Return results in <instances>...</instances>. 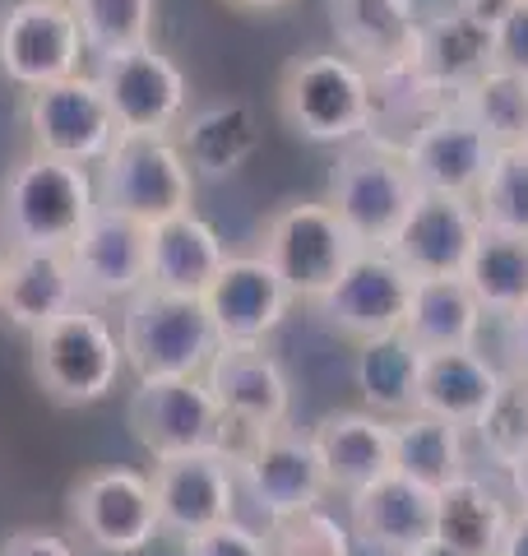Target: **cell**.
<instances>
[{
	"label": "cell",
	"mask_w": 528,
	"mask_h": 556,
	"mask_svg": "<svg viewBox=\"0 0 528 556\" xmlns=\"http://www.w3.org/2000/svg\"><path fill=\"white\" fill-rule=\"evenodd\" d=\"M176 149H181L186 167L196 172V181L237 177L260 149V116L251 102H241V98L204 102L200 112L181 116Z\"/></svg>",
	"instance_id": "24"
},
{
	"label": "cell",
	"mask_w": 528,
	"mask_h": 556,
	"mask_svg": "<svg viewBox=\"0 0 528 556\" xmlns=\"http://www.w3.org/2000/svg\"><path fill=\"white\" fill-rule=\"evenodd\" d=\"M130 431L153 459L196 455V450H223L227 417L200 376H167L139 380L130 394Z\"/></svg>",
	"instance_id": "10"
},
{
	"label": "cell",
	"mask_w": 528,
	"mask_h": 556,
	"mask_svg": "<svg viewBox=\"0 0 528 556\" xmlns=\"http://www.w3.org/2000/svg\"><path fill=\"white\" fill-rule=\"evenodd\" d=\"M394 473L431 486V492L464 478L468 473L464 427H454L436 413H422V408L394 417Z\"/></svg>",
	"instance_id": "32"
},
{
	"label": "cell",
	"mask_w": 528,
	"mask_h": 556,
	"mask_svg": "<svg viewBox=\"0 0 528 556\" xmlns=\"http://www.w3.org/2000/svg\"><path fill=\"white\" fill-rule=\"evenodd\" d=\"M79 24L70 0H20L0 20V70L20 89H42L79 75Z\"/></svg>",
	"instance_id": "14"
},
{
	"label": "cell",
	"mask_w": 528,
	"mask_h": 556,
	"mask_svg": "<svg viewBox=\"0 0 528 556\" xmlns=\"http://www.w3.org/2000/svg\"><path fill=\"white\" fill-rule=\"evenodd\" d=\"M5 255H10V251H5V241H0V278H5Z\"/></svg>",
	"instance_id": "48"
},
{
	"label": "cell",
	"mask_w": 528,
	"mask_h": 556,
	"mask_svg": "<svg viewBox=\"0 0 528 556\" xmlns=\"http://www.w3.org/2000/svg\"><path fill=\"white\" fill-rule=\"evenodd\" d=\"M505 371L478 348H445V353H427L422 362V386H417V408L436 413L454 427H478L482 413L496 399Z\"/></svg>",
	"instance_id": "25"
},
{
	"label": "cell",
	"mask_w": 528,
	"mask_h": 556,
	"mask_svg": "<svg viewBox=\"0 0 528 556\" xmlns=\"http://www.w3.org/2000/svg\"><path fill=\"white\" fill-rule=\"evenodd\" d=\"M357 251V237L343 228L329 200H297L269 214L255 255L269 260L297 302H320Z\"/></svg>",
	"instance_id": "6"
},
{
	"label": "cell",
	"mask_w": 528,
	"mask_h": 556,
	"mask_svg": "<svg viewBox=\"0 0 528 556\" xmlns=\"http://www.w3.org/2000/svg\"><path fill=\"white\" fill-rule=\"evenodd\" d=\"M487 311L473 298L464 274L450 278H417L413 283V306H408V339L422 353H445V348H478Z\"/></svg>",
	"instance_id": "31"
},
{
	"label": "cell",
	"mask_w": 528,
	"mask_h": 556,
	"mask_svg": "<svg viewBox=\"0 0 528 556\" xmlns=\"http://www.w3.org/2000/svg\"><path fill=\"white\" fill-rule=\"evenodd\" d=\"M473 431H478L487 459L505 468V473L528 455V376L524 371H505L496 399H491V408Z\"/></svg>",
	"instance_id": "37"
},
{
	"label": "cell",
	"mask_w": 528,
	"mask_h": 556,
	"mask_svg": "<svg viewBox=\"0 0 528 556\" xmlns=\"http://www.w3.org/2000/svg\"><path fill=\"white\" fill-rule=\"evenodd\" d=\"M223 5H232V10H241V14H269V10L292 5V0H223Z\"/></svg>",
	"instance_id": "45"
},
{
	"label": "cell",
	"mask_w": 528,
	"mask_h": 556,
	"mask_svg": "<svg viewBox=\"0 0 528 556\" xmlns=\"http://www.w3.org/2000/svg\"><path fill=\"white\" fill-rule=\"evenodd\" d=\"M380 79L339 51H306L278 75V116L311 144H348L376 121Z\"/></svg>",
	"instance_id": "2"
},
{
	"label": "cell",
	"mask_w": 528,
	"mask_h": 556,
	"mask_svg": "<svg viewBox=\"0 0 528 556\" xmlns=\"http://www.w3.org/2000/svg\"><path fill=\"white\" fill-rule=\"evenodd\" d=\"M186 556H274V552H269V538L246 529L241 519H223V525L186 538Z\"/></svg>",
	"instance_id": "39"
},
{
	"label": "cell",
	"mask_w": 528,
	"mask_h": 556,
	"mask_svg": "<svg viewBox=\"0 0 528 556\" xmlns=\"http://www.w3.org/2000/svg\"><path fill=\"white\" fill-rule=\"evenodd\" d=\"M403 163H408L417 190L473 200L482 190L491 163H496V144H491L487 130L454 102V108L436 112L431 121H422L413 144L403 149Z\"/></svg>",
	"instance_id": "16"
},
{
	"label": "cell",
	"mask_w": 528,
	"mask_h": 556,
	"mask_svg": "<svg viewBox=\"0 0 528 556\" xmlns=\"http://www.w3.org/2000/svg\"><path fill=\"white\" fill-rule=\"evenodd\" d=\"M223 348L204 298L167 288H139L121 311V357L139 380L200 376Z\"/></svg>",
	"instance_id": "3"
},
{
	"label": "cell",
	"mask_w": 528,
	"mask_h": 556,
	"mask_svg": "<svg viewBox=\"0 0 528 556\" xmlns=\"http://www.w3.org/2000/svg\"><path fill=\"white\" fill-rule=\"evenodd\" d=\"M422 362H427V353L408 339V329L362 339L357 357H352V380L362 390V404L376 417H390V422L413 413L417 386H422Z\"/></svg>",
	"instance_id": "30"
},
{
	"label": "cell",
	"mask_w": 528,
	"mask_h": 556,
	"mask_svg": "<svg viewBox=\"0 0 528 556\" xmlns=\"http://www.w3.org/2000/svg\"><path fill=\"white\" fill-rule=\"evenodd\" d=\"M468 20H478V24H487V28H496L510 10H515V0H454Z\"/></svg>",
	"instance_id": "42"
},
{
	"label": "cell",
	"mask_w": 528,
	"mask_h": 556,
	"mask_svg": "<svg viewBox=\"0 0 528 556\" xmlns=\"http://www.w3.org/2000/svg\"><path fill=\"white\" fill-rule=\"evenodd\" d=\"M496 65L528 79V0H515V10L496 24Z\"/></svg>",
	"instance_id": "40"
},
{
	"label": "cell",
	"mask_w": 528,
	"mask_h": 556,
	"mask_svg": "<svg viewBox=\"0 0 528 556\" xmlns=\"http://www.w3.org/2000/svg\"><path fill=\"white\" fill-rule=\"evenodd\" d=\"M348 519L352 538H362L366 547L408 556L436 538V492L403 473H385L348 496Z\"/></svg>",
	"instance_id": "22"
},
{
	"label": "cell",
	"mask_w": 528,
	"mask_h": 556,
	"mask_svg": "<svg viewBox=\"0 0 528 556\" xmlns=\"http://www.w3.org/2000/svg\"><path fill=\"white\" fill-rule=\"evenodd\" d=\"M98 89L108 98L121 135H172L186 116V75L153 42L116 56H98Z\"/></svg>",
	"instance_id": "9"
},
{
	"label": "cell",
	"mask_w": 528,
	"mask_h": 556,
	"mask_svg": "<svg viewBox=\"0 0 528 556\" xmlns=\"http://www.w3.org/2000/svg\"><path fill=\"white\" fill-rule=\"evenodd\" d=\"M311 441L320 450L329 492H362L376 478L394 473V422L376 417L372 408H339L325 413L311 427Z\"/></svg>",
	"instance_id": "23"
},
{
	"label": "cell",
	"mask_w": 528,
	"mask_h": 556,
	"mask_svg": "<svg viewBox=\"0 0 528 556\" xmlns=\"http://www.w3.org/2000/svg\"><path fill=\"white\" fill-rule=\"evenodd\" d=\"M473 204H478L482 228L528 237V149H496V163Z\"/></svg>",
	"instance_id": "36"
},
{
	"label": "cell",
	"mask_w": 528,
	"mask_h": 556,
	"mask_svg": "<svg viewBox=\"0 0 528 556\" xmlns=\"http://www.w3.org/2000/svg\"><path fill=\"white\" fill-rule=\"evenodd\" d=\"M121 367H126L121 339L84 302L33 329V376H38L42 394L61 408H88L108 399Z\"/></svg>",
	"instance_id": "4"
},
{
	"label": "cell",
	"mask_w": 528,
	"mask_h": 556,
	"mask_svg": "<svg viewBox=\"0 0 528 556\" xmlns=\"http://www.w3.org/2000/svg\"><path fill=\"white\" fill-rule=\"evenodd\" d=\"M417 181L403 153H390L380 144L348 149L329 172V204L343 218V228L357 237V247H390L403 218L417 204Z\"/></svg>",
	"instance_id": "7"
},
{
	"label": "cell",
	"mask_w": 528,
	"mask_h": 556,
	"mask_svg": "<svg viewBox=\"0 0 528 556\" xmlns=\"http://www.w3.org/2000/svg\"><path fill=\"white\" fill-rule=\"evenodd\" d=\"M413 269H403L390 251L380 247H362L348 260V269L339 274L320 302H311L325 316L329 329H339L348 339H376V334H394L408 320L413 306Z\"/></svg>",
	"instance_id": "12"
},
{
	"label": "cell",
	"mask_w": 528,
	"mask_h": 556,
	"mask_svg": "<svg viewBox=\"0 0 528 556\" xmlns=\"http://www.w3.org/2000/svg\"><path fill=\"white\" fill-rule=\"evenodd\" d=\"M329 20L343 42V56L366 65L376 79L413 75L422 47L413 0H329Z\"/></svg>",
	"instance_id": "21"
},
{
	"label": "cell",
	"mask_w": 528,
	"mask_h": 556,
	"mask_svg": "<svg viewBox=\"0 0 528 556\" xmlns=\"http://www.w3.org/2000/svg\"><path fill=\"white\" fill-rule=\"evenodd\" d=\"M478 237H482L478 204L464 195H431V190H422L413 214L403 218V228L385 251L403 269H413V278H450V274H464Z\"/></svg>",
	"instance_id": "19"
},
{
	"label": "cell",
	"mask_w": 528,
	"mask_h": 556,
	"mask_svg": "<svg viewBox=\"0 0 528 556\" xmlns=\"http://www.w3.org/2000/svg\"><path fill=\"white\" fill-rule=\"evenodd\" d=\"M460 108L487 130L496 149H528V79L491 65L460 93Z\"/></svg>",
	"instance_id": "34"
},
{
	"label": "cell",
	"mask_w": 528,
	"mask_h": 556,
	"mask_svg": "<svg viewBox=\"0 0 528 556\" xmlns=\"http://www.w3.org/2000/svg\"><path fill=\"white\" fill-rule=\"evenodd\" d=\"M491 65H496V28L468 20V14L454 5L450 14H440L436 24H422V47H417V65L408 79L431 84V89L464 93Z\"/></svg>",
	"instance_id": "28"
},
{
	"label": "cell",
	"mask_w": 528,
	"mask_h": 556,
	"mask_svg": "<svg viewBox=\"0 0 528 556\" xmlns=\"http://www.w3.org/2000/svg\"><path fill=\"white\" fill-rule=\"evenodd\" d=\"M153 501L158 525L196 538L204 529L232 519L237 506V464L223 450H196V455H172L153 464Z\"/></svg>",
	"instance_id": "17"
},
{
	"label": "cell",
	"mask_w": 528,
	"mask_h": 556,
	"mask_svg": "<svg viewBox=\"0 0 528 556\" xmlns=\"http://www.w3.org/2000/svg\"><path fill=\"white\" fill-rule=\"evenodd\" d=\"M24 121H28L33 149L79 167L102 163L121 139L116 116L93 75H70L56 84H42V89H28Z\"/></svg>",
	"instance_id": "8"
},
{
	"label": "cell",
	"mask_w": 528,
	"mask_h": 556,
	"mask_svg": "<svg viewBox=\"0 0 528 556\" xmlns=\"http://www.w3.org/2000/svg\"><path fill=\"white\" fill-rule=\"evenodd\" d=\"M237 478L246 482V492L255 496V506L269 519L315 510L320 496L329 492V478H325V464H320V450H315L311 431H292L288 422L260 431L241 450Z\"/></svg>",
	"instance_id": "13"
},
{
	"label": "cell",
	"mask_w": 528,
	"mask_h": 556,
	"mask_svg": "<svg viewBox=\"0 0 528 556\" xmlns=\"http://www.w3.org/2000/svg\"><path fill=\"white\" fill-rule=\"evenodd\" d=\"M70 525L93 552L108 556H135L153 543L158 525V501L153 482L130 468H98L84 473L70 492Z\"/></svg>",
	"instance_id": "11"
},
{
	"label": "cell",
	"mask_w": 528,
	"mask_h": 556,
	"mask_svg": "<svg viewBox=\"0 0 528 556\" xmlns=\"http://www.w3.org/2000/svg\"><path fill=\"white\" fill-rule=\"evenodd\" d=\"M227 265L223 237L190 208L149 228V283L186 298H204Z\"/></svg>",
	"instance_id": "26"
},
{
	"label": "cell",
	"mask_w": 528,
	"mask_h": 556,
	"mask_svg": "<svg viewBox=\"0 0 528 556\" xmlns=\"http://www.w3.org/2000/svg\"><path fill=\"white\" fill-rule=\"evenodd\" d=\"M98 208L126 214L135 223H167L196 204V172L186 167L176 139L167 135H121L102 159Z\"/></svg>",
	"instance_id": "5"
},
{
	"label": "cell",
	"mask_w": 528,
	"mask_h": 556,
	"mask_svg": "<svg viewBox=\"0 0 528 556\" xmlns=\"http://www.w3.org/2000/svg\"><path fill=\"white\" fill-rule=\"evenodd\" d=\"M292 302L297 298L264 255H227L214 288L204 292L209 320H214L223 343H264L284 325Z\"/></svg>",
	"instance_id": "20"
},
{
	"label": "cell",
	"mask_w": 528,
	"mask_h": 556,
	"mask_svg": "<svg viewBox=\"0 0 528 556\" xmlns=\"http://www.w3.org/2000/svg\"><path fill=\"white\" fill-rule=\"evenodd\" d=\"M93 208L98 190L79 163L33 149L0 181V241L5 251H70Z\"/></svg>",
	"instance_id": "1"
},
{
	"label": "cell",
	"mask_w": 528,
	"mask_h": 556,
	"mask_svg": "<svg viewBox=\"0 0 528 556\" xmlns=\"http://www.w3.org/2000/svg\"><path fill=\"white\" fill-rule=\"evenodd\" d=\"M204 386L227 422L246 431H269L288 422L292 386L284 362L264 353V343H223L204 367Z\"/></svg>",
	"instance_id": "18"
},
{
	"label": "cell",
	"mask_w": 528,
	"mask_h": 556,
	"mask_svg": "<svg viewBox=\"0 0 528 556\" xmlns=\"http://www.w3.org/2000/svg\"><path fill=\"white\" fill-rule=\"evenodd\" d=\"M269 552L274 556H352V533L334 515H325L315 506L302 515L274 519Z\"/></svg>",
	"instance_id": "38"
},
{
	"label": "cell",
	"mask_w": 528,
	"mask_h": 556,
	"mask_svg": "<svg viewBox=\"0 0 528 556\" xmlns=\"http://www.w3.org/2000/svg\"><path fill=\"white\" fill-rule=\"evenodd\" d=\"M510 482H515V496H519V506H528V455L510 468Z\"/></svg>",
	"instance_id": "46"
},
{
	"label": "cell",
	"mask_w": 528,
	"mask_h": 556,
	"mask_svg": "<svg viewBox=\"0 0 528 556\" xmlns=\"http://www.w3.org/2000/svg\"><path fill=\"white\" fill-rule=\"evenodd\" d=\"M510 353H515V367H510V371L528 376V306L510 316Z\"/></svg>",
	"instance_id": "43"
},
{
	"label": "cell",
	"mask_w": 528,
	"mask_h": 556,
	"mask_svg": "<svg viewBox=\"0 0 528 556\" xmlns=\"http://www.w3.org/2000/svg\"><path fill=\"white\" fill-rule=\"evenodd\" d=\"M464 283L482 302L487 316H515L528 306V237L482 228L464 265Z\"/></svg>",
	"instance_id": "33"
},
{
	"label": "cell",
	"mask_w": 528,
	"mask_h": 556,
	"mask_svg": "<svg viewBox=\"0 0 528 556\" xmlns=\"http://www.w3.org/2000/svg\"><path fill=\"white\" fill-rule=\"evenodd\" d=\"M408 556H460V552H454V547H445V543H440V538H431V543H422V547H413Z\"/></svg>",
	"instance_id": "47"
},
{
	"label": "cell",
	"mask_w": 528,
	"mask_h": 556,
	"mask_svg": "<svg viewBox=\"0 0 528 556\" xmlns=\"http://www.w3.org/2000/svg\"><path fill=\"white\" fill-rule=\"evenodd\" d=\"M79 302H126L149 288V228L112 208H93V218L70 241Z\"/></svg>",
	"instance_id": "15"
},
{
	"label": "cell",
	"mask_w": 528,
	"mask_h": 556,
	"mask_svg": "<svg viewBox=\"0 0 528 556\" xmlns=\"http://www.w3.org/2000/svg\"><path fill=\"white\" fill-rule=\"evenodd\" d=\"M70 10H75L84 51H93V56L149 47L153 0H70Z\"/></svg>",
	"instance_id": "35"
},
{
	"label": "cell",
	"mask_w": 528,
	"mask_h": 556,
	"mask_svg": "<svg viewBox=\"0 0 528 556\" xmlns=\"http://www.w3.org/2000/svg\"><path fill=\"white\" fill-rule=\"evenodd\" d=\"M79 306L75 269H70L65 251H10L5 255V278H0V316L14 329H42L47 320L65 316Z\"/></svg>",
	"instance_id": "27"
},
{
	"label": "cell",
	"mask_w": 528,
	"mask_h": 556,
	"mask_svg": "<svg viewBox=\"0 0 528 556\" xmlns=\"http://www.w3.org/2000/svg\"><path fill=\"white\" fill-rule=\"evenodd\" d=\"M501 556H528V506H519L510 515V533H505Z\"/></svg>",
	"instance_id": "44"
},
{
	"label": "cell",
	"mask_w": 528,
	"mask_h": 556,
	"mask_svg": "<svg viewBox=\"0 0 528 556\" xmlns=\"http://www.w3.org/2000/svg\"><path fill=\"white\" fill-rule=\"evenodd\" d=\"M510 510L496 486L482 478H454L450 486L436 492V538L460 556H501L505 533H510Z\"/></svg>",
	"instance_id": "29"
},
{
	"label": "cell",
	"mask_w": 528,
	"mask_h": 556,
	"mask_svg": "<svg viewBox=\"0 0 528 556\" xmlns=\"http://www.w3.org/2000/svg\"><path fill=\"white\" fill-rule=\"evenodd\" d=\"M0 556H79V552L51 529H20V533L5 538Z\"/></svg>",
	"instance_id": "41"
}]
</instances>
